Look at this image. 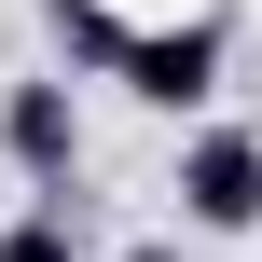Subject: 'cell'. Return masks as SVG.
<instances>
[{
    "label": "cell",
    "instance_id": "3957f363",
    "mask_svg": "<svg viewBox=\"0 0 262 262\" xmlns=\"http://www.w3.org/2000/svg\"><path fill=\"white\" fill-rule=\"evenodd\" d=\"M111 83L152 97V111H207V97H221V14H207V28H138V41H111Z\"/></svg>",
    "mask_w": 262,
    "mask_h": 262
},
{
    "label": "cell",
    "instance_id": "6da1fadb",
    "mask_svg": "<svg viewBox=\"0 0 262 262\" xmlns=\"http://www.w3.org/2000/svg\"><path fill=\"white\" fill-rule=\"evenodd\" d=\"M166 193H180L193 235H262V138H249V124H193Z\"/></svg>",
    "mask_w": 262,
    "mask_h": 262
},
{
    "label": "cell",
    "instance_id": "8992f818",
    "mask_svg": "<svg viewBox=\"0 0 262 262\" xmlns=\"http://www.w3.org/2000/svg\"><path fill=\"white\" fill-rule=\"evenodd\" d=\"M111 262H193V249H166V235H138V249H111Z\"/></svg>",
    "mask_w": 262,
    "mask_h": 262
},
{
    "label": "cell",
    "instance_id": "5b68a950",
    "mask_svg": "<svg viewBox=\"0 0 262 262\" xmlns=\"http://www.w3.org/2000/svg\"><path fill=\"white\" fill-rule=\"evenodd\" d=\"M0 262H83V235H69V193H41L28 221H0Z\"/></svg>",
    "mask_w": 262,
    "mask_h": 262
},
{
    "label": "cell",
    "instance_id": "7a4b0ae2",
    "mask_svg": "<svg viewBox=\"0 0 262 262\" xmlns=\"http://www.w3.org/2000/svg\"><path fill=\"white\" fill-rule=\"evenodd\" d=\"M0 152H14V180H41V193L83 180V97H69V69L0 83Z\"/></svg>",
    "mask_w": 262,
    "mask_h": 262
},
{
    "label": "cell",
    "instance_id": "277c9868",
    "mask_svg": "<svg viewBox=\"0 0 262 262\" xmlns=\"http://www.w3.org/2000/svg\"><path fill=\"white\" fill-rule=\"evenodd\" d=\"M221 0H55V41H69V69H111V41H138V28H207Z\"/></svg>",
    "mask_w": 262,
    "mask_h": 262
}]
</instances>
